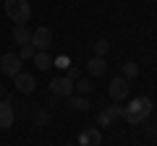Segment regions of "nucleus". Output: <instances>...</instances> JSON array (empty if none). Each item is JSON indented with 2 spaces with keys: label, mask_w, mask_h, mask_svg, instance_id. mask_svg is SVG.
I'll use <instances>...</instances> for the list:
<instances>
[{
  "label": "nucleus",
  "mask_w": 157,
  "mask_h": 146,
  "mask_svg": "<svg viewBox=\"0 0 157 146\" xmlns=\"http://www.w3.org/2000/svg\"><path fill=\"white\" fill-rule=\"evenodd\" d=\"M29 45H32L37 52H47V47L52 45V31L47 26L34 29V31H32V42H29Z\"/></svg>",
  "instance_id": "obj_4"
},
{
  "label": "nucleus",
  "mask_w": 157,
  "mask_h": 146,
  "mask_svg": "<svg viewBox=\"0 0 157 146\" xmlns=\"http://www.w3.org/2000/svg\"><path fill=\"white\" fill-rule=\"evenodd\" d=\"M66 78H71V81H78V78H81V68L71 65V68L66 71Z\"/></svg>",
  "instance_id": "obj_22"
},
{
  "label": "nucleus",
  "mask_w": 157,
  "mask_h": 146,
  "mask_svg": "<svg viewBox=\"0 0 157 146\" xmlns=\"http://www.w3.org/2000/svg\"><path fill=\"white\" fill-rule=\"evenodd\" d=\"M149 115H152V99L149 97H136V99H131V104L123 110V120L131 123V125L147 123Z\"/></svg>",
  "instance_id": "obj_1"
},
{
  "label": "nucleus",
  "mask_w": 157,
  "mask_h": 146,
  "mask_svg": "<svg viewBox=\"0 0 157 146\" xmlns=\"http://www.w3.org/2000/svg\"><path fill=\"white\" fill-rule=\"evenodd\" d=\"M13 39H16L18 45H29V42H32V29H29L26 24H16V29H13Z\"/></svg>",
  "instance_id": "obj_11"
},
{
  "label": "nucleus",
  "mask_w": 157,
  "mask_h": 146,
  "mask_svg": "<svg viewBox=\"0 0 157 146\" xmlns=\"http://www.w3.org/2000/svg\"><path fill=\"white\" fill-rule=\"evenodd\" d=\"M147 133H152V136H155V133H157V125H155V123H152V125H147Z\"/></svg>",
  "instance_id": "obj_23"
},
{
  "label": "nucleus",
  "mask_w": 157,
  "mask_h": 146,
  "mask_svg": "<svg viewBox=\"0 0 157 146\" xmlns=\"http://www.w3.org/2000/svg\"><path fill=\"white\" fill-rule=\"evenodd\" d=\"M21 57L16 55V52H6V55H0V71L6 73V76H11V78H16L18 73H21Z\"/></svg>",
  "instance_id": "obj_3"
},
{
  "label": "nucleus",
  "mask_w": 157,
  "mask_h": 146,
  "mask_svg": "<svg viewBox=\"0 0 157 146\" xmlns=\"http://www.w3.org/2000/svg\"><path fill=\"white\" fill-rule=\"evenodd\" d=\"M107 94H110L113 102H123L126 97H128V81H126L123 76L110 78V84H107Z\"/></svg>",
  "instance_id": "obj_5"
},
{
  "label": "nucleus",
  "mask_w": 157,
  "mask_h": 146,
  "mask_svg": "<svg viewBox=\"0 0 157 146\" xmlns=\"http://www.w3.org/2000/svg\"><path fill=\"white\" fill-rule=\"evenodd\" d=\"M86 71H89V76H94V78H97V76H105V73H107V60L94 55L89 63H86Z\"/></svg>",
  "instance_id": "obj_10"
},
{
  "label": "nucleus",
  "mask_w": 157,
  "mask_h": 146,
  "mask_svg": "<svg viewBox=\"0 0 157 146\" xmlns=\"http://www.w3.org/2000/svg\"><path fill=\"white\" fill-rule=\"evenodd\" d=\"M97 125H102V128H110V125H113V120H110V115H107L105 110H102V112L97 115Z\"/></svg>",
  "instance_id": "obj_21"
},
{
  "label": "nucleus",
  "mask_w": 157,
  "mask_h": 146,
  "mask_svg": "<svg viewBox=\"0 0 157 146\" xmlns=\"http://www.w3.org/2000/svg\"><path fill=\"white\" fill-rule=\"evenodd\" d=\"M68 104H71L73 107V110H78V112H84V110H89V102H86V97H81V94H78V97H68Z\"/></svg>",
  "instance_id": "obj_14"
},
{
  "label": "nucleus",
  "mask_w": 157,
  "mask_h": 146,
  "mask_svg": "<svg viewBox=\"0 0 157 146\" xmlns=\"http://www.w3.org/2000/svg\"><path fill=\"white\" fill-rule=\"evenodd\" d=\"M100 144H102L100 128H84L78 133V144L76 146H100Z\"/></svg>",
  "instance_id": "obj_9"
},
{
  "label": "nucleus",
  "mask_w": 157,
  "mask_h": 146,
  "mask_svg": "<svg viewBox=\"0 0 157 146\" xmlns=\"http://www.w3.org/2000/svg\"><path fill=\"white\" fill-rule=\"evenodd\" d=\"M34 52H37V50H34L32 45H21V50H18L16 55L21 57V63H24V60H34Z\"/></svg>",
  "instance_id": "obj_17"
},
{
  "label": "nucleus",
  "mask_w": 157,
  "mask_h": 146,
  "mask_svg": "<svg viewBox=\"0 0 157 146\" xmlns=\"http://www.w3.org/2000/svg\"><path fill=\"white\" fill-rule=\"evenodd\" d=\"M105 112L110 115V120H113V123H118V120H123V110H121L118 104H110V107L105 110Z\"/></svg>",
  "instance_id": "obj_18"
},
{
  "label": "nucleus",
  "mask_w": 157,
  "mask_h": 146,
  "mask_svg": "<svg viewBox=\"0 0 157 146\" xmlns=\"http://www.w3.org/2000/svg\"><path fill=\"white\" fill-rule=\"evenodd\" d=\"M13 120H16V110H13V102L11 97H6V99H0V128H11Z\"/></svg>",
  "instance_id": "obj_7"
},
{
  "label": "nucleus",
  "mask_w": 157,
  "mask_h": 146,
  "mask_svg": "<svg viewBox=\"0 0 157 146\" xmlns=\"http://www.w3.org/2000/svg\"><path fill=\"white\" fill-rule=\"evenodd\" d=\"M107 50H110V42H107V39H97L94 42V55L97 57H105Z\"/></svg>",
  "instance_id": "obj_16"
},
{
  "label": "nucleus",
  "mask_w": 157,
  "mask_h": 146,
  "mask_svg": "<svg viewBox=\"0 0 157 146\" xmlns=\"http://www.w3.org/2000/svg\"><path fill=\"white\" fill-rule=\"evenodd\" d=\"M3 8H6V16L13 24H26L32 18V5L29 0H3Z\"/></svg>",
  "instance_id": "obj_2"
},
{
  "label": "nucleus",
  "mask_w": 157,
  "mask_h": 146,
  "mask_svg": "<svg viewBox=\"0 0 157 146\" xmlns=\"http://www.w3.org/2000/svg\"><path fill=\"white\" fill-rule=\"evenodd\" d=\"M6 97H8V94H6V86L0 84V99H6Z\"/></svg>",
  "instance_id": "obj_24"
},
{
  "label": "nucleus",
  "mask_w": 157,
  "mask_h": 146,
  "mask_svg": "<svg viewBox=\"0 0 157 146\" xmlns=\"http://www.w3.org/2000/svg\"><path fill=\"white\" fill-rule=\"evenodd\" d=\"M34 65L39 68V71H47V68L52 65V57H50V52H34Z\"/></svg>",
  "instance_id": "obj_12"
},
{
  "label": "nucleus",
  "mask_w": 157,
  "mask_h": 146,
  "mask_svg": "<svg viewBox=\"0 0 157 146\" xmlns=\"http://www.w3.org/2000/svg\"><path fill=\"white\" fill-rule=\"evenodd\" d=\"M50 91H52V97H58V99H68V97L73 94V81L66 78V76H58V78H52Z\"/></svg>",
  "instance_id": "obj_6"
},
{
  "label": "nucleus",
  "mask_w": 157,
  "mask_h": 146,
  "mask_svg": "<svg viewBox=\"0 0 157 146\" xmlns=\"http://www.w3.org/2000/svg\"><path fill=\"white\" fill-rule=\"evenodd\" d=\"M63 146H76V144H63Z\"/></svg>",
  "instance_id": "obj_25"
},
{
  "label": "nucleus",
  "mask_w": 157,
  "mask_h": 146,
  "mask_svg": "<svg viewBox=\"0 0 157 146\" xmlns=\"http://www.w3.org/2000/svg\"><path fill=\"white\" fill-rule=\"evenodd\" d=\"M136 76H139V65H136V63H123V78L128 81V78H136Z\"/></svg>",
  "instance_id": "obj_15"
},
{
  "label": "nucleus",
  "mask_w": 157,
  "mask_h": 146,
  "mask_svg": "<svg viewBox=\"0 0 157 146\" xmlns=\"http://www.w3.org/2000/svg\"><path fill=\"white\" fill-rule=\"evenodd\" d=\"M13 81H16V91H18V94H32V91L37 89V78H34L32 73H24L21 71Z\"/></svg>",
  "instance_id": "obj_8"
},
{
  "label": "nucleus",
  "mask_w": 157,
  "mask_h": 146,
  "mask_svg": "<svg viewBox=\"0 0 157 146\" xmlns=\"http://www.w3.org/2000/svg\"><path fill=\"white\" fill-rule=\"evenodd\" d=\"M47 123H50L47 110H37V112H34V125H47Z\"/></svg>",
  "instance_id": "obj_19"
},
{
  "label": "nucleus",
  "mask_w": 157,
  "mask_h": 146,
  "mask_svg": "<svg viewBox=\"0 0 157 146\" xmlns=\"http://www.w3.org/2000/svg\"><path fill=\"white\" fill-rule=\"evenodd\" d=\"M73 91H78L81 97H86V94L94 91V84H89V78H78V81H73Z\"/></svg>",
  "instance_id": "obj_13"
},
{
  "label": "nucleus",
  "mask_w": 157,
  "mask_h": 146,
  "mask_svg": "<svg viewBox=\"0 0 157 146\" xmlns=\"http://www.w3.org/2000/svg\"><path fill=\"white\" fill-rule=\"evenodd\" d=\"M52 65H58V68H63V71H68V68H71V57H68V55L52 57Z\"/></svg>",
  "instance_id": "obj_20"
}]
</instances>
